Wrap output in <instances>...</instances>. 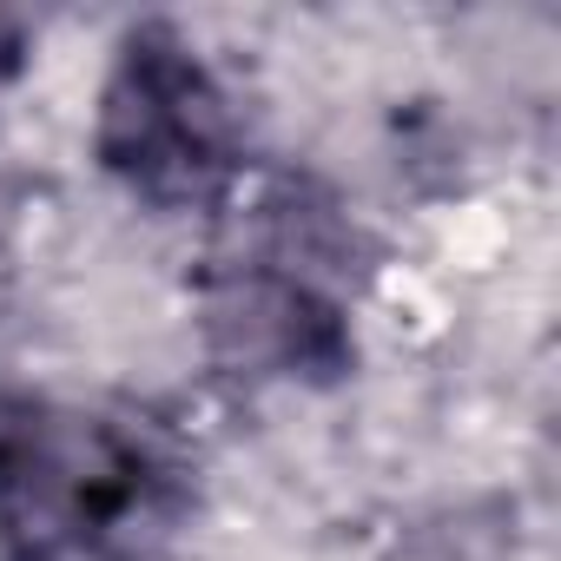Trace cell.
<instances>
[{
  "mask_svg": "<svg viewBox=\"0 0 561 561\" xmlns=\"http://www.w3.org/2000/svg\"><path fill=\"white\" fill-rule=\"evenodd\" d=\"M93 165L152 218H218L251 179L244 113L179 21H133L93 100Z\"/></svg>",
  "mask_w": 561,
  "mask_h": 561,
  "instance_id": "3",
  "label": "cell"
},
{
  "mask_svg": "<svg viewBox=\"0 0 561 561\" xmlns=\"http://www.w3.org/2000/svg\"><path fill=\"white\" fill-rule=\"evenodd\" d=\"M198 495L185 436L139 403L0 397V561H146Z\"/></svg>",
  "mask_w": 561,
  "mask_h": 561,
  "instance_id": "2",
  "label": "cell"
},
{
  "mask_svg": "<svg viewBox=\"0 0 561 561\" xmlns=\"http://www.w3.org/2000/svg\"><path fill=\"white\" fill-rule=\"evenodd\" d=\"M364 231L318 172L244 179L198 271V318L225 377L337 390L357 377Z\"/></svg>",
  "mask_w": 561,
  "mask_h": 561,
  "instance_id": "1",
  "label": "cell"
},
{
  "mask_svg": "<svg viewBox=\"0 0 561 561\" xmlns=\"http://www.w3.org/2000/svg\"><path fill=\"white\" fill-rule=\"evenodd\" d=\"M27 54H34V27H27L21 14H8V8H0V100H8V93L21 87V73H27Z\"/></svg>",
  "mask_w": 561,
  "mask_h": 561,
  "instance_id": "4",
  "label": "cell"
}]
</instances>
